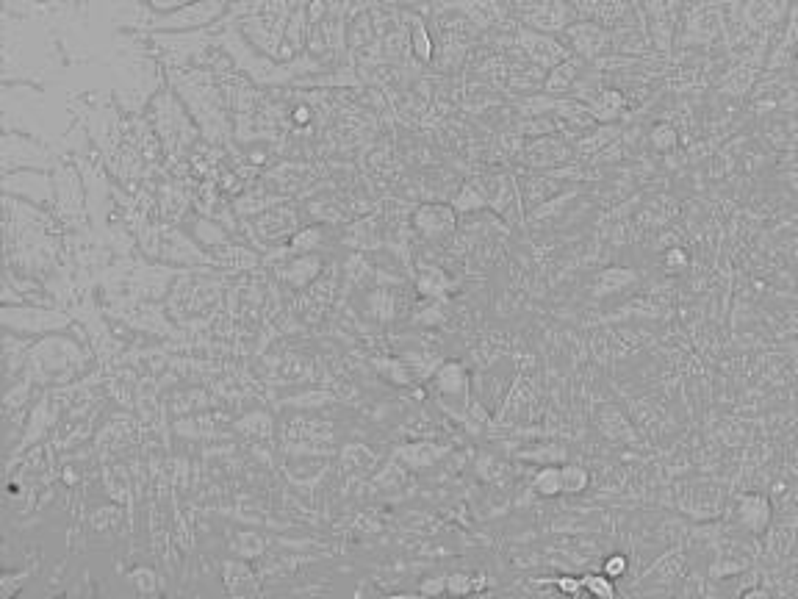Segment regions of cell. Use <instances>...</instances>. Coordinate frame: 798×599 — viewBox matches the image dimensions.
<instances>
[{
	"mask_svg": "<svg viewBox=\"0 0 798 599\" xmlns=\"http://www.w3.org/2000/svg\"><path fill=\"white\" fill-rule=\"evenodd\" d=\"M230 9L228 0H192L175 12H158L153 14L145 12V17H139L136 28H150L153 34L156 31H203V28H214V23H222V17Z\"/></svg>",
	"mask_w": 798,
	"mask_h": 599,
	"instance_id": "obj_1",
	"label": "cell"
},
{
	"mask_svg": "<svg viewBox=\"0 0 798 599\" xmlns=\"http://www.w3.org/2000/svg\"><path fill=\"white\" fill-rule=\"evenodd\" d=\"M521 48L527 50V56H530L532 62L541 64V67H546V70H555L557 64H563V59L569 56V50L560 48L555 39H549L546 34H532V31H521Z\"/></svg>",
	"mask_w": 798,
	"mask_h": 599,
	"instance_id": "obj_5",
	"label": "cell"
},
{
	"mask_svg": "<svg viewBox=\"0 0 798 599\" xmlns=\"http://www.w3.org/2000/svg\"><path fill=\"white\" fill-rule=\"evenodd\" d=\"M738 516L751 533H762L768 527V522H771V505H768V500L762 494H746L740 500Z\"/></svg>",
	"mask_w": 798,
	"mask_h": 599,
	"instance_id": "obj_6",
	"label": "cell"
},
{
	"mask_svg": "<svg viewBox=\"0 0 798 599\" xmlns=\"http://www.w3.org/2000/svg\"><path fill=\"white\" fill-rule=\"evenodd\" d=\"M289 272H286V278H289L294 286H308V283L314 281L316 275H319V267H322V261L316 256H300L294 264H289Z\"/></svg>",
	"mask_w": 798,
	"mask_h": 599,
	"instance_id": "obj_14",
	"label": "cell"
},
{
	"mask_svg": "<svg viewBox=\"0 0 798 599\" xmlns=\"http://www.w3.org/2000/svg\"><path fill=\"white\" fill-rule=\"evenodd\" d=\"M571 37L577 39V50H582L585 56H596L602 50V42H605V34L596 28V25H574L571 28Z\"/></svg>",
	"mask_w": 798,
	"mask_h": 599,
	"instance_id": "obj_13",
	"label": "cell"
},
{
	"mask_svg": "<svg viewBox=\"0 0 798 599\" xmlns=\"http://www.w3.org/2000/svg\"><path fill=\"white\" fill-rule=\"evenodd\" d=\"M588 472L580 469V466H563V491L569 494H580V491L588 489Z\"/></svg>",
	"mask_w": 798,
	"mask_h": 599,
	"instance_id": "obj_22",
	"label": "cell"
},
{
	"mask_svg": "<svg viewBox=\"0 0 798 599\" xmlns=\"http://www.w3.org/2000/svg\"><path fill=\"white\" fill-rule=\"evenodd\" d=\"M153 128H156L158 139L164 142V147L172 153V159H178L183 147L194 142L192 123L183 117V109L167 92L153 100Z\"/></svg>",
	"mask_w": 798,
	"mask_h": 599,
	"instance_id": "obj_2",
	"label": "cell"
},
{
	"mask_svg": "<svg viewBox=\"0 0 798 599\" xmlns=\"http://www.w3.org/2000/svg\"><path fill=\"white\" fill-rule=\"evenodd\" d=\"M408 20H411V48L413 53H416V59H419V62H430L433 53H436V45H433L430 31L424 28L422 17H413L411 14Z\"/></svg>",
	"mask_w": 798,
	"mask_h": 599,
	"instance_id": "obj_12",
	"label": "cell"
},
{
	"mask_svg": "<svg viewBox=\"0 0 798 599\" xmlns=\"http://www.w3.org/2000/svg\"><path fill=\"white\" fill-rule=\"evenodd\" d=\"M532 486H535V491H538L541 497H557V494H563V469H557V466H544V469L535 475Z\"/></svg>",
	"mask_w": 798,
	"mask_h": 599,
	"instance_id": "obj_15",
	"label": "cell"
},
{
	"mask_svg": "<svg viewBox=\"0 0 798 599\" xmlns=\"http://www.w3.org/2000/svg\"><path fill=\"white\" fill-rule=\"evenodd\" d=\"M602 572H605L607 577H613V580H616V577H624V572H627V558H624V555H610V558H607L605 563H602Z\"/></svg>",
	"mask_w": 798,
	"mask_h": 599,
	"instance_id": "obj_24",
	"label": "cell"
},
{
	"mask_svg": "<svg viewBox=\"0 0 798 599\" xmlns=\"http://www.w3.org/2000/svg\"><path fill=\"white\" fill-rule=\"evenodd\" d=\"M447 588L452 591V594H466V591H472L474 583L466 575H452V577H449V586Z\"/></svg>",
	"mask_w": 798,
	"mask_h": 599,
	"instance_id": "obj_26",
	"label": "cell"
},
{
	"mask_svg": "<svg viewBox=\"0 0 798 599\" xmlns=\"http://www.w3.org/2000/svg\"><path fill=\"white\" fill-rule=\"evenodd\" d=\"M582 591H588L593 597L599 599H613L616 597V586H613V577L602 575H585L582 577Z\"/></svg>",
	"mask_w": 798,
	"mask_h": 599,
	"instance_id": "obj_20",
	"label": "cell"
},
{
	"mask_svg": "<svg viewBox=\"0 0 798 599\" xmlns=\"http://www.w3.org/2000/svg\"><path fill=\"white\" fill-rule=\"evenodd\" d=\"M294 222H297L294 211H289V208H275V211H269L264 220L258 222V231L269 236V239H278V236H289L294 231Z\"/></svg>",
	"mask_w": 798,
	"mask_h": 599,
	"instance_id": "obj_9",
	"label": "cell"
},
{
	"mask_svg": "<svg viewBox=\"0 0 798 599\" xmlns=\"http://www.w3.org/2000/svg\"><path fill=\"white\" fill-rule=\"evenodd\" d=\"M635 281V275L632 272H624V269H607V272H602V278H599V289H596V294H610V292H618V289H624V283Z\"/></svg>",
	"mask_w": 798,
	"mask_h": 599,
	"instance_id": "obj_21",
	"label": "cell"
},
{
	"mask_svg": "<svg viewBox=\"0 0 798 599\" xmlns=\"http://www.w3.org/2000/svg\"><path fill=\"white\" fill-rule=\"evenodd\" d=\"M311 120V109H305V106H300V109L294 111V123H308Z\"/></svg>",
	"mask_w": 798,
	"mask_h": 599,
	"instance_id": "obj_27",
	"label": "cell"
},
{
	"mask_svg": "<svg viewBox=\"0 0 798 599\" xmlns=\"http://www.w3.org/2000/svg\"><path fill=\"white\" fill-rule=\"evenodd\" d=\"M546 583H552V586L557 588V591H563V594H580L582 591V577H552V580H546Z\"/></svg>",
	"mask_w": 798,
	"mask_h": 599,
	"instance_id": "obj_23",
	"label": "cell"
},
{
	"mask_svg": "<svg viewBox=\"0 0 798 599\" xmlns=\"http://www.w3.org/2000/svg\"><path fill=\"white\" fill-rule=\"evenodd\" d=\"M485 203H488V200H485L483 192H480V189H477L474 184H469L460 189L458 197H455V203H452V208H455V211H460V214H466V211L472 214V211H480V208H485Z\"/></svg>",
	"mask_w": 798,
	"mask_h": 599,
	"instance_id": "obj_18",
	"label": "cell"
},
{
	"mask_svg": "<svg viewBox=\"0 0 798 599\" xmlns=\"http://www.w3.org/2000/svg\"><path fill=\"white\" fill-rule=\"evenodd\" d=\"M325 239V231L316 225V228H305V231L294 233L289 239V250L291 253H308V250H314V247H319V242Z\"/></svg>",
	"mask_w": 798,
	"mask_h": 599,
	"instance_id": "obj_19",
	"label": "cell"
},
{
	"mask_svg": "<svg viewBox=\"0 0 798 599\" xmlns=\"http://www.w3.org/2000/svg\"><path fill=\"white\" fill-rule=\"evenodd\" d=\"M145 3L153 12H175V9H181V6L192 3V0H145Z\"/></svg>",
	"mask_w": 798,
	"mask_h": 599,
	"instance_id": "obj_25",
	"label": "cell"
},
{
	"mask_svg": "<svg viewBox=\"0 0 798 599\" xmlns=\"http://www.w3.org/2000/svg\"><path fill=\"white\" fill-rule=\"evenodd\" d=\"M566 159H569V147L563 142H555V139H544L527 150V161L535 167H549V164H560Z\"/></svg>",
	"mask_w": 798,
	"mask_h": 599,
	"instance_id": "obj_8",
	"label": "cell"
},
{
	"mask_svg": "<svg viewBox=\"0 0 798 599\" xmlns=\"http://www.w3.org/2000/svg\"><path fill=\"white\" fill-rule=\"evenodd\" d=\"M416 289L424 294V297H444L449 289V278L447 272L441 267H433V264H424L416 272Z\"/></svg>",
	"mask_w": 798,
	"mask_h": 599,
	"instance_id": "obj_7",
	"label": "cell"
},
{
	"mask_svg": "<svg viewBox=\"0 0 798 599\" xmlns=\"http://www.w3.org/2000/svg\"><path fill=\"white\" fill-rule=\"evenodd\" d=\"M436 383L444 394L466 392V369L460 367V364H447V367L438 372Z\"/></svg>",
	"mask_w": 798,
	"mask_h": 599,
	"instance_id": "obj_16",
	"label": "cell"
},
{
	"mask_svg": "<svg viewBox=\"0 0 798 599\" xmlns=\"http://www.w3.org/2000/svg\"><path fill=\"white\" fill-rule=\"evenodd\" d=\"M546 9H535L530 14V25L535 28H544V31H555V28H563L566 23V6L560 0H546Z\"/></svg>",
	"mask_w": 798,
	"mask_h": 599,
	"instance_id": "obj_11",
	"label": "cell"
},
{
	"mask_svg": "<svg viewBox=\"0 0 798 599\" xmlns=\"http://www.w3.org/2000/svg\"><path fill=\"white\" fill-rule=\"evenodd\" d=\"M577 73H580L577 62L557 64L555 70H552V75H549V81H546V92H552V95H555V92H566V89L574 84Z\"/></svg>",
	"mask_w": 798,
	"mask_h": 599,
	"instance_id": "obj_17",
	"label": "cell"
},
{
	"mask_svg": "<svg viewBox=\"0 0 798 599\" xmlns=\"http://www.w3.org/2000/svg\"><path fill=\"white\" fill-rule=\"evenodd\" d=\"M413 228L422 233L424 239H447L458 228L455 208L444 203H424L413 211Z\"/></svg>",
	"mask_w": 798,
	"mask_h": 599,
	"instance_id": "obj_4",
	"label": "cell"
},
{
	"mask_svg": "<svg viewBox=\"0 0 798 599\" xmlns=\"http://www.w3.org/2000/svg\"><path fill=\"white\" fill-rule=\"evenodd\" d=\"M3 325L14 333H50L67 328L70 319L59 311H45V308H6L3 311Z\"/></svg>",
	"mask_w": 798,
	"mask_h": 599,
	"instance_id": "obj_3",
	"label": "cell"
},
{
	"mask_svg": "<svg viewBox=\"0 0 798 599\" xmlns=\"http://www.w3.org/2000/svg\"><path fill=\"white\" fill-rule=\"evenodd\" d=\"M588 109L596 120H616L618 114L624 111V98L618 95L616 89H602L593 100H588Z\"/></svg>",
	"mask_w": 798,
	"mask_h": 599,
	"instance_id": "obj_10",
	"label": "cell"
}]
</instances>
